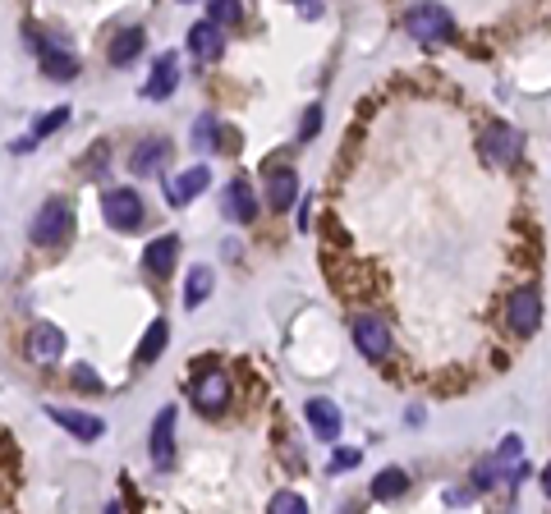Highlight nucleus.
Instances as JSON below:
<instances>
[{"mask_svg":"<svg viewBox=\"0 0 551 514\" xmlns=\"http://www.w3.org/2000/svg\"><path fill=\"white\" fill-rule=\"evenodd\" d=\"M405 28L414 42H427V47H446L455 37V14L446 5H414L405 14Z\"/></svg>","mask_w":551,"mask_h":514,"instance_id":"1","label":"nucleus"},{"mask_svg":"<svg viewBox=\"0 0 551 514\" xmlns=\"http://www.w3.org/2000/svg\"><path fill=\"white\" fill-rule=\"evenodd\" d=\"M101 216L110 230H138L143 225V197L138 188H106L101 193Z\"/></svg>","mask_w":551,"mask_h":514,"instance_id":"2","label":"nucleus"},{"mask_svg":"<svg viewBox=\"0 0 551 514\" xmlns=\"http://www.w3.org/2000/svg\"><path fill=\"white\" fill-rule=\"evenodd\" d=\"M69 225H74V212H69V203H65V197H47V203H42V212H37L32 216V244H60L65 240V234H69Z\"/></svg>","mask_w":551,"mask_h":514,"instance_id":"3","label":"nucleus"},{"mask_svg":"<svg viewBox=\"0 0 551 514\" xmlns=\"http://www.w3.org/2000/svg\"><path fill=\"white\" fill-rule=\"evenodd\" d=\"M349 335H354L363 359H372V363L390 359V327L381 318H372V312H359V318L349 322Z\"/></svg>","mask_w":551,"mask_h":514,"instance_id":"4","label":"nucleus"},{"mask_svg":"<svg viewBox=\"0 0 551 514\" xmlns=\"http://www.w3.org/2000/svg\"><path fill=\"white\" fill-rule=\"evenodd\" d=\"M478 147H483V156H487L492 166H515L520 152H524V134L496 120V125L483 129V143H478Z\"/></svg>","mask_w":551,"mask_h":514,"instance_id":"5","label":"nucleus"},{"mask_svg":"<svg viewBox=\"0 0 551 514\" xmlns=\"http://www.w3.org/2000/svg\"><path fill=\"white\" fill-rule=\"evenodd\" d=\"M505 322H510L515 335H533L542 327V299H538V290H515V294H510Z\"/></svg>","mask_w":551,"mask_h":514,"instance_id":"6","label":"nucleus"},{"mask_svg":"<svg viewBox=\"0 0 551 514\" xmlns=\"http://www.w3.org/2000/svg\"><path fill=\"white\" fill-rule=\"evenodd\" d=\"M294 197H299V170L271 161L267 166V203H271V212H290Z\"/></svg>","mask_w":551,"mask_h":514,"instance_id":"7","label":"nucleus"},{"mask_svg":"<svg viewBox=\"0 0 551 514\" xmlns=\"http://www.w3.org/2000/svg\"><path fill=\"white\" fill-rule=\"evenodd\" d=\"M193 400H198V409H207V414H221L230 405V377L221 368H207L198 381H193Z\"/></svg>","mask_w":551,"mask_h":514,"instance_id":"8","label":"nucleus"},{"mask_svg":"<svg viewBox=\"0 0 551 514\" xmlns=\"http://www.w3.org/2000/svg\"><path fill=\"white\" fill-rule=\"evenodd\" d=\"M23 349H28L32 363H56L60 349H65V335H60V327H51V322H37V327L28 331Z\"/></svg>","mask_w":551,"mask_h":514,"instance_id":"9","label":"nucleus"},{"mask_svg":"<svg viewBox=\"0 0 551 514\" xmlns=\"http://www.w3.org/2000/svg\"><path fill=\"white\" fill-rule=\"evenodd\" d=\"M171 459H175V405H166L152 423V464L171 468Z\"/></svg>","mask_w":551,"mask_h":514,"instance_id":"10","label":"nucleus"},{"mask_svg":"<svg viewBox=\"0 0 551 514\" xmlns=\"http://www.w3.org/2000/svg\"><path fill=\"white\" fill-rule=\"evenodd\" d=\"M32 51L42 56V69L56 78V83H69V78H78V56H74L69 47H60V42H37Z\"/></svg>","mask_w":551,"mask_h":514,"instance_id":"11","label":"nucleus"},{"mask_svg":"<svg viewBox=\"0 0 551 514\" xmlns=\"http://www.w3.org/2000/svg\"><path fill=\"white\" fill-rule=\"evenodd\" d=\"M303 418H308V427H312V437H318V441H336L340 437V409L331 400H322V395L303 405Z\"/></svg>","mask_w":551,"mask_h":514,"instance_id":"12","label":"nucleus"},{"mask_svg":"<svg viewBox=\"0 0 551 514\" xmlns=\"http://www.w3.org/2000/svg\"><path fill=\"white\" fill-rule=\"evenodd\" d=\"M188 51H193V60H203V65L221 60V51H225V37H221V28H216L212 19L193 23V32H188Z\"/></svg>","mask_w":551,"mask_h":514,"instance_id":"13","label":"nucleus"},{"mask_svg":"<svg viewBox=\"0 0 551 514\" xmlns=\"http://www.w3.org/2000/svg\"><path fill=\"white\" fill-rule=\"evenodd\" d=\"M175 83H179V56H162V60H156L152 65V78H147V83H143V97L147 101H162V97H171L175 92Z\"/></svg>","mask_w":551,"mask_h":514,"instance_id":"14","label":"nucleus"},{"mask_svg":"<svg viewBox=\"0 0 551 514\" xmlns=\"http://www.w3.org/2000/svg\"><path fill=\"white\" fill-rule=\"evenodd\" d=\"M225 216L240 221V225H249V221L258 216V197H253V188H249L244 175H234L230 188H225Z\"/></svg>","mask_w":551,"mask_h":514,"instance_id":"15","label":"nucleus"},{"mask_svg":"<svg viewBox=\"0 0 551 514\" xmlns=\"http://www.w3.org/2000/svg\"><path fill=\"white\" fill-rule=\"evenodd\" d=\"M207 184H212V170H207V166H188L179 179H171V184H166L171 207H184V203H193V197H198Z\"/></svg>","mask_w":551,"mask_h":514,"instance_id":"16","label":"nucleus"},{"mask_svg":"<svg viewBox=\"0 0 551 514\" xmlns=\"http://www.w3.org/2000/svg\"><path fill=\"white\" fill-rule=\"evenodd\" d=\"M166 156H171V143L166 138H143L134 152H129V170L134 175H156L166 166Z\"/></svg>","mask_w":551,"mask_h":514,"instance_id":"17","label":"nucleus"},{"mask_svg":"<svg viewBox=\"0 0 551 514\" xmlns=\"http://www.w3.org/2000/svg\"><path fill=\"white\" fill-rule=\"evenodd\" d=\"M51 414V423L56 427H65V431H74L78 441H97L101 431H106V423L101 418H88V414H74V409H47Z\"/></svg>","mask_w":551,"mask_h":514,"instance_id":"18","label":"nucleus"},{"mask_svg":"<svg viewBox=\"0 0 551 514\" xmlns=\"http://www.w3.org/2000/svg\"><path fill=\"white\" fill-rule=\"evenodd\" d=\"M143 28H120L115 32V42H110V51H106V60L115 65V69H125V65H134L138 56H143Z\"/></svg>","mask_w":551,"mask_h":514,"instance_id":"19","label":"nucleus"},{"mask_svg":"<svg viewBox=\"0 0 551 514\" xmlns=\"http://www.w3.org/2000/svg\"><path fill=\"white\" fill-rule=\"evenodd\" d=\"M175 257H179V240H175V234H166V240H152V244H147L143 266H147L152 275H171Z\"/></svg>","mask_w":551,"mask_h":514,"instance_id":"20","label":"nucleus"},{"mask_svg":"<svg viewBox=\"0 0 551 514\" xmlns=\"http://www.w3.org/2000/svg\"><path fill=\"white\" fill-rule=\"evenodd\" d=\"M405 492H409V473L405 468H381L377 478H372V496L377 501H396Z\"/></svg>","mask_w":551,"mask_h":514,"instance_id":"21","label":"nucleus"},{"mask_svg":"<svg viewBox=\"0 0 551 514\" xmlns=\"http://www.w3.org/2000/svg\"><path fill=\"white\" fill-rule=\"evenodd\" d=\"M212 285H216V271H212V266H193V271H188V285H184V303L198 308V303L212 294Z\"/></svg>","mask_w":551,"mask_h":514,"instance_id":"22","label":"nucleus"},{"mask_svg":"<svg viewBox=\"0 0 551 514\" xmlns=\"http://www.w3.org/2000/svg\"><path fill=\"white\" fill-rule=\"evenodd\" d=\"M166 340H171V327H166V322H152V327H147V340L138 344L134 359H138L143 368H147V363H156V353L166 349Z\"/></svg>","mask_w":551,"mask_h":514,"instance_id":"23","label":"nucleus"},{"mask_svg":"<svg viewBox=\"0 0 551 514\" xmlns=\"http://www.w3.org/2000/svg\"><path fill=\"white\" fill-rule=\"evenodd\" d=\"M193 143H198L203 152H216V147H221V125H216V115H198V120H193Z\"/></svg>","mask_w":551,"mask_h":514,"instance_id":"24","label":"nucleus"},{"mask_svg":"<svg viewBox=\"0 0 551 514\" xmlns=\"http://www.w3.org/2000/svg\"><path fill=\"white\" fill-rule=\"evenodd\" d=\"M267 514H308V501L299 492H276L271 505H267Z\"/></svg>","mask_w":551,"mask_h":514,"instance_id":"25","label":"nucleus"},{"mask_svg":"<svg viewBox=\"0 0 551 514\" xmlns=\"http://www.w3.org/2000/svg\"><path fill=\"white\" fill-rule=\"evenodd\" d=\"M65 120H69V106H56V110H47L42 120L32 125V143H37V138H47V134H56V129H65Z\"/></svg>","mask_w":551,"mask_h":514,"instance_id":"26","label":"nucleus"},{"mask_svg":"<svg viewBox=\"0 0 551 514\" xmlns=\"http://www.w3.org/2000/svg\"><path fill=\"white\" fill-rule=\"evenodd\" d=\"M207 19H212V23H240V19H244V5H234V0H212V5H207Z\"/></svg>","mask_w":551,"mask_h":514,"instance_id":"27","label":"nucleus"},{"mask_svg":"<svg viewBox=\"0 0 551 514\" xmlns=\"http://www.w3.org/2000/svg\"><path fill=\"white\" fill-rule=\"evenodd\" d=\"M74 386H78V390H97V386H101V377H97L92 368H74Z\"/></svg>","mask_w":551,"mask_h":514,"instance_id":"28","label":"nucleus"},{"mask_svg":"<svg viewBox=\"0 0 551 514\" xmlns=\"http://www.w3.org/2000/svg\"><path fill=\"white\" fill-rule=\"evenodd\" d=\"M318 129H322V110L312 106V110L303 115V129H299V134H303V138H312V134H318Z\"/></svg>","mask_w":551,"mask_h":514,"instance_id":"29","label":"nucleus"},{"mask_svg":"<svg viewBox=\"0 0 551 514\" xmlns=\"http://www.w3.org/2000/svg\"><path fill=\"white\" fill-rule=\"evenodd\" d=\"M354 464H359V450H340V455L331 459V468H354Z\"/></svg>","mask_w":551,"mask_h":514,"instance_id":"30","label":"nucleus"},{"mask_svg":"<svg viewBox=\"0 0 551 514\" xmlns=\"http://www.w3.org/2000/svg\"><path fill=\"white\" fill-rule=\"evenodd\" d=\"M318 14H322V5H308V0L299 5V19H318Z\"/></svg>","mask_w":551,"mask_h":514,"instance_id":"31","label":"nucleus"},{"mask_svg":"<svg viewBox=\"0 0 551 514\" xmlns=\"http://www.w3.org/2000/svg\"><path fill=\"white\" fill-rule=\"evenodd\" d=\"M542 492H547V496H551V464H547V468H542Z\"/></svg>","mask_w":551,"mask_h":514,"instance_id":"32","label":"nucleus"}]
</instances>
